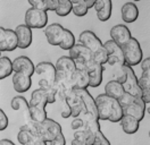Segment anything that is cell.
<instances>
[{
	"instance_id": "1f68e13d",
	"label": "cell",
	"mask_w": 150,
	"mask_h": 145,
	"mask_svg": "<svg viewBox=\"0 0 150 145\" xmlns=\"http://www.w3.org/2000/svg\"><path fill=\"white\" fill-rule=\"evenodd\" d=\"M74 45H75V36L73 34V32H71L69 30L65 28L64 30V35H63V39H62V42L59 44V48L63 49V50L69 51Z\"/></svg>"
},
{
	"instance_id": "d6a6232c",
	"label": "cell",
	"mask_w": 150,
	"mask_h": 145,
	"mask_svg": "<svg viewBox=\"0 0 150 145\" xmlns=\"http://www.w3.org/2000/svg\"><path fill=\"white\" fill-rule=\"evenodd\" d=\"M72 2V11L77 17H84L88 14L89 8L86 7L84 0H71Z\"/></svg>"
},
{
	"instance_id": "7bdbcfd3",
	"label": "cell",
	"mask_w": 150,
	"mask_h": 145,
	"mask_svg": "<svg viewBox=\"0 0 150 145\" xmlns=\"http://www.w3.org/2000/svg\"><path fill=\"white\" fill-rule=\"evenodd\" d=\"M1 143H2V145H15L11 141H9V139H1Z\"/></svg>"
},
{
	"instance_id": "60d3db41",
	"label": "cell",
	"mask_w": 150,
	"mask_h": 145,
	"mask_svg": "<svg viewBox=\"0 0 150 145\" xmlns=\"http://www.w3.org/2000/svg\"><path fill=\"white\" fill-rule=\"evenodd\" d=\"M28 4L31 5V7L33 8H39V9H43V4H42V0H28Z\"/></svg>"
},
{
	"instance_id": "30bf717a",
	"label": "cell",
	"mask_w": 150,
	"mask_h": 145,
	"mask_svg": "<svg viewBox=\"0 0 150 145\" xmlns=\"http://www.w3.org/2000/svg\"><path fill=\"white\" fill-rule=\"evenodd\" d=\"M55 68L57 74H60L62 76L72 81V77L76 70V63L69 56H63L56 61Z\"/></svg>"
},
{
	"instance_id": "83f0119b",
	"label": "cell",
	"mask_w": 150,
	"mask_h": 145,
	"mask_svg": "<svg viewBox=\"0 0 150 145\" xmlns=\"http://www.w3.org/2000/svg\"><path fill=\"white\" fill-rule=\"evenodd\" d=\"M138 85L142 92L143 102L146 104L150 103V72H142V76L138 78Z\"/></svg>"
},
{
	"instance_id": "2e32d148",
	"label": "cell",
	"mask_w": 150,
	"mask_h": 145,
	"mask_svg": "<svg viewBox=\"0 0 150 145\" xmlns=\"http://www.w3.org/2000/svg\"><path fill=\"white\" fill-rule=\"evenodd\" d=\"M64 30L65 28L58 23H54V24H50V25L46 26L45 35L47 37L48 43L50 45H55V46L58 45L59 46L63 35H64Z\"/></svg>"
},
{
	"instance_id": "b9f144b4",
	"label": "cell",
	"mask_w": 150,
	"mask_h": 145,
	"mask_svg": "<svg viewBox=\"0 0 150 145\" xmlns=\"http://www.w3.org/2000/svg\"><path fill=\"white\" fill-rule=\"evenodd\" d=\"M85 5H86V7L90 9V8H93L94 4H96V0H84Z\"/></svg>"
},
{
	"instance_id": "ac0fdd59",
	"label": "cell",
	"mask_w": 150,
	"mask_h": 145,
	"mask_svg": "<svg viewBox=\"0 0 150 145\" xmlns=\"http://www.w3.org/2000/svg\"><path fill=\"white\" fill-rule=\"evenodd\" d=\"M17 48H18V41L15 30L6 28L2 39H0V52L14 51Z\"/></svg>"
},
{
	"instance_id": "44dd1931",
	"label": "cell",
	"mask_w": 150,
	"mask_h": 145,
	"mask_svg": "<svg viewBox=\"0 0 150 145\" xmlns=\"http://www.w3.org/2000/svg\"><path fill=\"white\" fill-rule=\"evenodd\" d=\"M93 8L96 9L97 17L100 22H107L112 17V0H96Z\"/></svg>"
},
{
	"instance_id": "8992f818",
	"label": "cell",
	"mask_w": 150,
	"mask_h": 145,
	"mask_svg": "<svg viewBox=\"0 0 150 145\" xmlns=\"http://www.w3.org/2000/svg\"><path fill=\"white\" fill-rule=\"evenodd\" d=\"M48 11L39 8H28L24 16V23L30 28H45L48 24Z\"/></svg>"
},
{
	"instance_id": "bcb514c9",
	"label": "cell",
	"mask_w": 150,
	"mask_h": 145,
	"mask_svg": "<svg viewBox=\"0 0 150 145\" xmlns=\"http://www.w3.org/2000/svg\"><path fill=\"white\" fill-rule=\"evenodd\" d=\"M0 57H1V52H0Z\"/></svg>"
},
{
	"instance_id": "5b68a950",
	"label": "cell",
	"mask_w": 150,
	"mask_h": 145,
	"mask_svg": "<svg viewBox=\"0 0 150 145\" xmlns=\"http://www.w3.org/2000/svg\"><path fill=\"white\" fill-rule=\"evenodd\" d=\"M62 133H63L62 126L57 121L50 119V118H47L42 122H38L37 136L40 139H42L47 143H50L52 139H55L57 136Z\"/></svg>"
},
{
	"instance_id": "ee69618b",
	"label": "cell",
	"mask_w": 150,
	"mask_h": 145,
	"mask_svg": "<svg viewBox=\"0 0 150 145\" xmlns=\"http://www.w3.org/2000/svg\"><path fill=\"white\" fill-rule=\"evenodd\" d=\"M35 145H48V143L45 142V141H42V139H39L37 143H35Z\"/></svg>"
},
{
	"instance_id": "f1b7e54d",
	"label": "cell",
	"mask_w": 150,
	"mask_h": 145,
	"mask_svg": "<svg viewBox=\"0 0 150 145\" xmlns=\"http://www.w3.org/2000/svg\"><path fill=\"white\" fill-rule=\"evenodd\" d=\"M124 92L125 91L123 87V84L118 83L117 81L112 80V81L107 82V84L105 85V94L116 100H120V98L124 94Z\"/></svg>"
},
{
	"instance_id": "8fae6325",
	"label": "cell",
	"mask_w": 150,
	"mask_h": 145,
	"mask_svg": "<svg viewBox=\"0 0 150 145\" xmlns=\"http://www.w3.org/2000/svg\"><path fill=\"white\" fill-rule=\"evenodd\" d=\"M34 74H37L39 76V81H46L47 83L54 85L55 80H56V68L55 65L49 61H42V63H38L35 67Z\"/></svg>"
},
{
	"instance_id": "3957f363",
	"label": "cell",
	"mask_w": 150,
	"mask_h": 145,
	"mask_svg": "<svg viewBox=\"0 0 150 145\" xmlns=\"http://www.w3.org/2000/svg\"><path fill=\"white\" fill-rule=\"evenodd\" d=\"M48 104L47 96L41 89H35L31 94V100L28 101L30 106V115L33 121L42 122L47 119L46 106Z\"/></svg>"
},
{
	"instance_id": "e0dca14e",
	"label": "cell",
	"mask_w": 150,
	"mask_h": 145,
	"mask_svg": "<svg viewBox=\"0 0 150 145\" xmlns=\"http://www.w3.org/2000/svg\"><path fill=\"white\" fill-rule=\"evenodd\" d=\"M35 66L32 60L26 56H19L13 61V72H24L32 77L34 75Z\"/></svg>"
},
{
	"instance_id": "e575fe53",
	"label": "cell",
	"mask_w": 150,
	"mask_h": 145,
	"mask_svg": "<svg viewBox=\"0 0 150 145\" xmlns=\"http://www.w3.org/2000/svg\"><path fill=\"white\" fill-rule=\"evenodd\" d=\"M8 124H9V120L6 116L5 111L2 109H0V132L5 130L8 127Z\"/></svg>"
},
{
	"instance_id": "4dcf8cb0",
	"label": "cell",
	"mask_w": 150,
	"mask_h": 145,
	"mask_svg": "<svg viewBox=\"0 0 150 145\" xmlns=\"http://www.w3.org/2000/svg\"><path fill=\"white\" fill-rule=\"evenodd\" d=\"M13 74V61L8 57H0V81Z\"/></svg>"
},
{
	"instance_id": "603a6c76",
	"label": "cell",
	"mask_w": 150,
	"mask_h": 145,
	"mask_svg": "<svg viewBox=\"0 0 150 145\" xmlns=\"http://www.w3.org/2000/svg\"><path fill=\"white\" fill-rule=\"evenodd\" d=\"M121 16L124 23L131 24L134 23L139 17V8L133 1H127L122 6L121 9Z\"/></svg>"
},
{
	"instance_id": "cb8c5ba5",
	"label": "cell",
	"mask_w": 150,
	"mask_h": 145,
	"mask_svg": "<svg viewBox=\"0 0 150 145\" xmlns=\"http://www.w3.org/2000/svg\"><path fill=\"white\" fill-rule=\"evenodd\" d=\"M72 85H73V89L89 87V76L83 67H76V70L72 77Z\"/></svg>"
},
{
	"instance_id": "ba28073f",
	"label": "cell",
	"mask_w": 150,
	"mask_h": 145,
	"mask_svg": "<svg viewBox=\"0 0 150 145\" xmlns=\"http://www.w3.org/2000/svg\"><path fill=\"white\" fill-rule=\"evenodd\" d=\"M73 90H74L75 94L77 95V98L80 99L81 106H82V112L98 118L96 101H94L93 96L89 93L88 89H73Z\"/></svg>"
},
{
	"instance_id": "52a82bcc",
	"label": "cell",
	"mask_w": 150,
	"mask_h": 145,
	"mask_svg": "<svg viewBox=\"0 0 150 145\" xmlns=\"http://www.w3.org/2000/svg\"><path fill=\"white\" fill-rule=\"evenodd\" d=\"M82 67L88 72V76H89V86H91L93 89L100 86V84L103 82V72L105 70L103 65L97 63V61H94L93 59H91L90 61H88Z\"/></svg>"
},
{
	"instance_id": "484cf974",
	"label": "cell",
	"mask_w": 150,
	"mask_h": 145,
	"mask_svg": "<svg viewBox=\"0 0 150 145\" xmlns=\"http://www.w3.org/2000/svg\"><path fill=\"white\" fill-rule=\"evenodd\" d=\"M65 102L67 103V106L69 107V109H71V117L77 118L81 116V113H82V106H81L80 99L75 94L74 90L66 96Z\"/></svg>"
},
{
	"instance_id": "f35d334b",
	"label": "cell",
	"mask_w": 150,
	"mask_h": 145,
	"mask_svg": "<svg viewBox=\"0 0 150 145\" xmlns=\"http://www.w3.org/2000/svg\"><path fill=\"white\" fill-rule=\"evenodd\" d=\"M141 69L142 72H150V58L147 57L146 59L141 60Z\"/></svg>"
},
{
	"instance_id": "836d02e7",
	"label": "cell",
	"mask_w": 150,
	"mask_h": 145,
	"mask_svg": "<svg viewBox=\"0 0 150 145\" xmlns=\"http://www.w3.org/2000/svg\"><path fill=\"white\" fill-rule=\"evenodd\" d=\"M93 145H110V143H109V141L105 137V135H103V133H101V130H100V132H98L97 135H96Z\"/></svg>"
},
{
	"instance_id": "9c48e42d",
	"label": "cell",
	"mask_w": 150,
	"mask_h": 145,
	"mask_svg": "<svg viewBox=\"0 0 150 145\" xmlns=\"http://www.w3.org/2000/svg\"><path fill=\"white\" fill-rule=\"evenodd\" d=\"M124 69H125V72H126V80L123 83L124 91L132 94L135 98H142V92H141L140 87L138 85V77H137L135 72L133 70V68L127 66V65H125Z\"/></svg>"
},
{
	"instance_id": "d4e9b609",
	"label": "cell",
	"mask_w": 150,
	"mask_h": 145,
	"mask_svg": "<svg viewBox=\"0 0 150 145\" xmlns=\"http://www.w3.org/2000/svg\"><path fill=\"white\" fill-rule=\"evenodd\" d=\"M17 139H18L21 145H35V143L40 138L31 129H28L25 125H23L19 128L18 134H17Z\"/></svg>"
},
{
	"instance_id": "4316f807",
	"label": "cell",
	"mask_w": 150,
	"mask_h": 145,
	"mask_svg": "<svg viewBox=\"0 0 150 145\" xmlns=\"http://www.w3.org/2000/svg\"><path fill=\"white\" fill-rule=\"evenodd\" d=\"M120 122H121V127H122L123 132L125 134L133 135L139 130V122L140 121H138L135 118L132 117V116L124 115Z\"/></svg>"
},
{
	"instance_id": "f546056e",
	"label": "cell",
	"mask_w": 150,
	"mask_h": 145,
	"mask_svg": "<svg viewBox=\"0 0 150 145\" xmlns=\"http://www.w3.org/2000/svg\"><path fill=\"white\" fill-rule=\"evenodd\" d=\"M57 16L65 17L72 13V2L71 0H56V9H55Z\"/></svg>"
},
{
	"instance_id": "5bb4252c",
	"label": "cell",
	"mask_w": 150,
	"mask_h": 145,
	"mask_svg": "<svg viewBox=\"0 0 150 145\" xmlns=\"http://www.w3.org/2000/svg\"><path fill=\"white\" fill-rule=\"evenodd\" d=\"M110 40H112L116 44H118L121 48L125 43H127V41L132 37L131 31L129 30V27L124 24H117L115 26L110 28Z\"/></svg>"
},
{
	"instance_id": "6da1fadb",
	"label": "cell",
	"mask_w": 150,
	"mask_h": 145,
	"mask_svg": "<svg viewBox=\"0 0 150 145\" xmlns=\"http://www.w3.org/2000/svg\"><path fill=\"white\" fill-rule=\"evenodd\" d=\"M97 115L99 120H109L112 122H120L123 113V108L118 100L108 96L107 94H99L96 99Z\"/></svg>"
},
{
	"instance_id": "f6af8a7d",
	"label": "cell",
	"mask_w": 150,
	"mask_h": 145,
	"mask_svg": "<svg viewBox=\"0 0 150 145\" xmlns=\"http://www.w3.org/2000/svg\"><path fill=\"white\" fill-rule=\"evenodd\" d=\"M138 1H141V0H133V2H138Z\"/></svg>"
},
{
	"instance_id": "9a60e30c",
	"label": "cell",
	"mask_w": 150,
	"mask_h": 145,
	"mask_svg": "<svg viewBox=\"0 0 150 145\" xmlns=\"http://www.w3.org/2000/svg\"><path fill=\"white\" fill-rule=\"evenodd\" d=\"M123 113L134 117L138 121H141L146 115V103L141 98H135L131 104L123 107Z\"/></svg>"
},
{
	"instance_id": "d590c367",
	"label": "cell",
	"mask_w": 150,
	"mask_h": 145,
	"mask_svg": "<svg viewBox=\"0 0 150 145\" xmlns=\"http://www.w3.org/2000/svg\"><path fill=\"white\" fill-rule=\"evenodd\" d=\"M71 126H72V129H74V130H80V129H82L84 127V121L81 117L74 118L72 124H71Z\"/></svg>"
},
{
	"instance_id": "ab89813d",
	"label": "cell",
	"mask_w": 150,
	"mask_h": 145,
	"mask_svg": "<svg viewBox=\"0 0 150 145\" xmlns=\"http://www.w3.org/2000/svg\"><path fill=\"white\" fill-rule=\"evenodd\" d=\"M63 104H64V108H63L62 112H60V116L64 119H67V118L71 117V109L67 106V103H66L65 101H63Z\"/></svg>"
},
{
	"instance_id": "7402d4cb",
	"label": "cell",
	"mask_w": 150,
	"mask_h": 145,
	"mask_svg": "<svg viewBox=\"0 0 150 145\" xmlns=\"http://www.w3.org/2000/svg\"><path fill=\"white\" fill-rule=\"evenodd\" d=\"M13 86L17 93H25L32 86L31 77L24 72H15L13 75Z\"/></svg>"
},
{
	"instance_id": "8d00e7d4",
	"label": "cell",
	"mask_w": 150,
	"mask_h": 145,
	"mask_svg": "<svg viewBox=\"0 0 150 145\" xmlns=\"http://www.w3.org/2000/svg\"><path fill=\"white\" fill-rule=\"evenodd\" d=\"M43 9L46 11H55L56 9V0H42Z\"/></svg>"
},
{
	"instance_id": "ffe728a7",
	"label": "cell",
	"mask_w": 150,
	"mask_h": 145,
	"mask_svg": "<svg viewBox=\"0 0 150 145\" xmlns=\"http://www.w3.org/2000/svg\"><path fill=\"white\" fill-rule=\"evenodd\" d=\"M15 33L17 35L19 49H28L32 44V28L25 24H21L15 28Z\"/></svg>"
},
{
	"instance_id": "d6986e66",
	"label": "cell",
	"mask_w": 150,
	"mask_h": 145,
	"mask_svg": "<svg viewBox=\"0 0 150 145\" xmlns=\"http://www.w3.org/2000/svg\"><path fill=\"white\" fill-rule=\"evenodd\" d=\"M10 107H11L13 110H15V111H21L22 112L23 118H24V121H25L24 125H28V124H31L33 121L32 118H31V115H30L28 102L24 96L17 95V96L13 98V100L10 101Z\"/></svg>"
},
{
	"instance_id": "277c9868",
	"label": "cell",
	"mask_w": 150,
	"mask_h": 145,
	"mask_svg": "<svg viewBox=\"0 0 150 145\" xmlns=\"http://www.w3.org/2000/svg\"><path fill=\"white\" fill-rule=\"evenodd\" d=\"M123 56H124V61L125 65L133 67L137 66L141 63L142 58H143V53H142V49L139 43V41L135 37H131L127 43L122 46Z\"/></svg>"
},
{
	"instance_id": "4fadbf2b",
	"label": "cell",
	"mask_w": 150,
	"mask_h": 145,
	"mask_svg": "<svg viewBox=\"0 0 150 145\" xmlns=\"http://www.w3.org/2000/svg\"><path fill=\"white\" fill-rule=\"evenodd\" d=\"M103 46H105L107 54H108V59H107V63H106L107 65H112V63L125 65L122 48L120 45L116 44L112 40H108L103 43Z\"/></svg>"
},
{
	"instance_id": "7a4b0ae2",
	"label": "cell",
	"mask_w": 150,
	"mask_h": 145,
	"mask_svg": "<svg viewBox=\"0 0 150 145\" xmlns=\"http://www.w3.org/2000/svg\"><path fill=\"white\" fill-rule=\"evenodd\" d=\"M79 41L80 44L86 46L91 53H92V59L97 63H101V65H106L107 59H108V54L107 51L103 46V43L101 40L98 36L94 34L92 31H83L80 36H79Z\"/></svg>"
},
{
	"instance_id": "7dc6e473",
	"label": "cell",
	"mask_w": 150,
	"mask_h": 145,
	"mask_svg": "<svg viewBox=\"0 0 150 145\" xmlns=\"http://www.w3.org/2000/svg\"><path fill=\"white\" fill-rule=\"evenodd\" d=\"M84 145H86V144H84Z\"/></svg>"
},
{
	"instance_id": "74e56055",
	"label": "cell",
	"mask_w": 150,
	"mask_h": 145,
	"mask_svg": "<svg viewBox=\"0 0 150 145\" xmlns=\"http://www.w3.org/2000/svg\"><path fill=\"white\" fill-rule=\"evenodd\" d=\"M50 145H66V138L65 136H64V134L63 133L59 134L55 139H52L50 142Z\"/></svg>"
},
{
	"instance_id": "7c38bea8",
	"label": "cell",
	"mask_w": 150,
	"mask_h": 145,
	"mask_svg": "<svg viewBox=\"0 0 150 145\" xmlns=\"http://www.w3.org/2000/svg\"><path fill=\"white\" fill-rule=\"evenodd\" d=\"M69 57L75 61L76 67H82L92 59V53L86 46L80 43L79 44L75 43L74 46L69 50Z\"/></svg>"
}]
</instances>
